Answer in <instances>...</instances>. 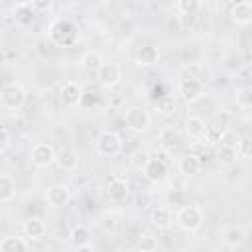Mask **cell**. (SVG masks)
Returning a JSON list of instances; mask_svg holds the SVG:
<instances>
[{"mask_svg": "<svg viewBox=\"0 0 252 252\" xmlns=\"http://www.w3.org/2000/svg\"><path fill=\"white\" fill-rule=\"evenodd\" d=\"M47 37L57 47H73L79 41V26L69 18H57L47 28Z\"/></svg>", "mask_w": 252, "mask_h": 252, "instance_id": "1", "label": "cell"}, {"mask_svg": "<svg viewBox=\"0 0 252 252\" xmlns=\"http://www.w3.org/2000/svg\"><path fill=\"white\" fill-rule=\"evenodd\" d=\"M173 222L185 232H197L205 222V213L199 205H181L173 215Z\"/></svg>", "mask_w": 252, "mask_h": 252, "instance_id": "2", "label": "cell"}, {"mask_svg": "<svg viewBox=\"0 0 252 252\" xmlns=\"http://www.w3.org/2000/svg\"><path fill=\"white\" fill-rule=\"evenodd\" d=\"M26 87L22 83H8L0 89V104L8 110H18L26 102Z\"/></svg>", "mask_w": 252, "mask_h": 252, "instance_id": "3", "label": "cell"}, {"mask_svg": "<svg viewBox=\"0 0 252 252\" xmlns=\"http://www.w3.org/2000/svg\"><path fill=\"white\" fill-rule=\"evenodd\" d=\"M122 152V138L112 130H102L96 138V156L116 158Z\"/></svg>", "mask_w": 252, "mask_h": 252, "instance_id": "4", "label": "cell"}, {"mask_svg": "<svg viewBox=\"0 0 252 252\" xmlns=\"http://www.w3.org/2000/svg\"><path fill=\"white\" fill-rule=\"evenodd\" d=\"M55 156H57V154H55L53 146L47 144V142H37V144H33L32 150H30V161H32L35 167H39V169L51 167V165L55 163Z\"/></svg>", "mask_w": 252, "mask_h": 252, "instance_id": "5", "label": "cell"}, {"mask_svg": "<svg viewBox=\"0 0 252 252\" xmlns=\"http://www.w3.org/2000/svg\"><path fill=\"white\" fill-rule=\"evenodd\" d=\"M124 124H126V130H130L132 134H142L150 126V114L142 106H132L124 114Z\"/></svg>", "mask_w": 252, "mask_h": 252, "instance_id": "6", "label": "cell"}, {"mask_svg": "<svg viewBox=\"0 0 252 252\" xmlns=\"http://www.w3.org/2000/svg\"><path fill=\"white\" fill-rule=\"evenodd\" d=\"M177 91H179V96H181L185 102H189V104L201 100L203 94H205L203 81H199V79H195V77H191V75H189V77H183V79L179 81Z\"/></svg>", "mask_w": 252, "mask_h": 252, "instance_id": "7", "label": "cell"}, {"mask_svg": "<svg viewBox=\"0 0 252 252\" xmlns=\"http://www.w3.org/2000/svg\"><path fill=\"white\" fill-rule=\"evenodd\" d=\"M181 146H183V140H181V134H179L177 128L165 126V128L159 130V148H161L163 154L173 156L181 150Z\"/></svg>", "mask_w": 252, "mask_h": 252, "instance_id": "8", "label": "cell"}, {"mask_svg": "<svg viewBox=\"0 0 252 252\" xmlns=\"http://www.w3.org/2000/svg\"><path fill=\"white\" fill-rule=\"evenodd\" d=\"M96 79L102 87L110 89V87H116L122 79V69L118 63H102L98 69H96Z\"/></svg>", "mask_w": 252, "mask_h": 252, "instance_id": "9", "label": "cell"}, {"mask_svg": "<svg viewBox=\"0 0 252 252\" xmlns=\"http://www.w3.org/2000/svg\"><path fill=\"white\" fill-rule=\"evenodd\" d=\"M45 201H47L49 207L61 209V207L69 205V201H71V191H69V187L63 185V183H55V185L47 187V191H45Z\"/></svg>", "mask_w": 252, "mask_h": 252, "instance_id": "10", "label": "cell"}, {"mask_svg": "<svg viewBox=\"0 0 252 252\" xmlns=\"http://www.w3.org/2000/svg\"><path fill=\"white\" fill-rule=\"evenodd\" d=\"M106 195L112 203H124L130 197V181L124 177H112L106 185Z\"/></svg>", "mask_w": 252, "mask_h": 252, "instance_id": "11", "label": "cell"}, {"mask_svg": "<svg viewBox=\"0 0 252 252\" xmlns=\"http://www.w3.org/2000/svg\"><path fill=\"white\" fill-rule=\"evenodd\" d=\"M220 238L226 248H240L246 242V228L240 224H226L220 232Z\"/></svg>", "mask_w": 252, "mask_h": 252, "instance_id": "12", "label": "cell"}, {"mask_svg": "<svg viewBox=\"0 0 252 252\" xmlns=\"http://www.w3.org/2000/svg\"><path fill=\"white\" fill-rule=\"evenodd\" d=\"M177 169H179V173L181 175H185V177H193V175H197V173H201V169H203V161H201V158L197 156V154H183L181 158H179V161H177Z\"/></svg>", "mask_w": 252, "mask_h": 252, "instance_id": "13", "label": "cell"}, {"mask_svg": "<svg viewBox=\"0 0 252 252\" xmlns=\"http://www.w3.org/2000/svg\"><path fill=\"white\" fill-rule=\"evenodd\" d=\"M183 130H185V134H187V138H189V140L199 142V140L203 138L205 130H207V122H205L201 116L189 114V116L185 118V122H183Z\"/></svg>", "mask_w": 252, "mask_h": 252, "instance_id": "14", "label": "cell"}, {"mask_svg": "<svg viewBox=\"0 0 252 252\" xmlns=\"http://www.w3.org/2000/svg\"><path fill=\"white\" fill-rule=\"evenodd\" d=\"M158 61H159V47L146 43L136 49V63L140 67H154Z\"/></svg>", "mask_w": 252, "mask_h": 252, "instance_id": "15", "label": "cell"}, {"mask_svg": "<svg viewBox=\"0 0 252 252\" xmlns=\"http://www.w3.org/2000/svg\"><path fill=\"white\" fill-rule=\"evenodd\" d=\"M81 94H83V89H81V85L77 81L69 79V81H65L61 85V100H63V104L77 106L81 102Z\"/></svg>", "mask_w": 252, "mask_h": 252, "instance_id": "16", "label": "cell"}, {"mask_svg": "<svg viewBox=\"0 0 252 252\" xmlns=\"http://www.w3.org/2000/svg\"><path fill=\"white\" fill-rule=\"evenodd\" d=\"M150 222H152L156 228H159V230L169 228V226L173 224V213H171V209H169V207H163V205L154 207L152 213H150Z\"/></svg>", "mask_w": 252, "mask_h": 252, "instance_id": "17", "label": "cell"}, {"mask_svg": "<svg viewBox=\"0 0 252 252\" xmlns=\"http://www.w3.org/2000/svg\"><path fill=\"white\" fill-rule=\"evenodd\" d=\"M22 228H24V234H26L28 240H39V238H43L45 232H47V226H45V222H43L39 217H30V219H26Z\"/></svg>", "mask_w": 252, "mask_h": 252, "instance_id": "18", "label": "cell"}, {"mask_svg": "<svg viewBox=\"0 0 252 252\" xmlns=\"http://www.w3.org/2000/svg\"><path fill=\"white\" fill-rule=\"evenodd\" d=\"M230 20L236 24V26H250L252 22V6L250 2H236L232 8H230Z\"/></svg>", "mask_w": 252, "mask_h": 252, "instance_id": "19", "label": "cell"}, {"mask_svg": "<svg viewBox=\"0 0 252 252\" xmlns=\"http://www.w3.org/2000/svg\"><path fill=\"white\" fill-rule=\"evenodd\" d=\"M144 175H146V179L152 181V183L163 181L165 175H167V165H165V161L152 158V159L148 161V165L144 167Z\"/></svg>", "mask_w": 252, "mask_h": 252, "instance_id": "20", "label": "cell"}, {"mask_svg": "<svg viewBox=\"0 0 252 252\" xmlns=\"http://www.w3.org/2000/svg\"><path fill=\"white\" fill-rule=\"evenodd\" d=\"M55 163L61 171H75L79 167V154L75 150H61L55 156Z\"/></svg>", "mask_w": 252, "mask_h": 252, "instance_id": "21", "label": "cell"}, {"mask_svg": "<svg viewBox=\"0 0 252 252\" xmlns=\"http://www.w3.org/2000/svg\"><path fill=\"white\" fill-rule=\"evenodd\" d=\"M236 159H238L236 144L220 142L219 144V150H217V161H219V165H232Z\"/></svg>", "mask_w": 252, "mask_h": 252, "instance_id": "22", "label": "cell"}, {"mask_svg": "<svg viewBox=\"0 0 252 252\" xmlns=\"http://www.w3.org/2000/svg\"><path fill=\"white\" fill-rule=\"evenodd\" d=\"M2 252H26L30 250V242L26 236H4L0 240Z\"/></svg>", "mask_w": 252, "mask_h": 252, "instance_id": "23", "label": "cell"}, {"mask_svg": "<svg viewBox=\"0 0 252 252\" xmlns=\"http://www.w3.org/2000/svg\"><path fill=\"white\" fill-rule=\"evenodd\" d=\"M16 199V183L10 175L0 173V203H10Z\"/></svg>", "mask_w": 252, "mask_h": 252, "instance_id": "24", "label": "cell"}, {"mask_svg": "<svg viewBox=\"0 0 252 252\" xmlns=\"http://www.w3.org/2000/svg\"><path fill=\"white\" fill-rule=\"evenodd\" d=\"M102 63H104V61H102L100 51L87 49V51L81 55V67H83L85 71H94V73H96V69H98Z\"/></svg>", "mask_w": 252, "mask_h": 252, "instance_id": "25", "label": "cell"}, {"mask_svg": "<svg viewBox=\"0 0 252 252\" xmlns=\"http://www.w3.org/2000/svg\"><path fill=\"white\" fill-rule=\"evenodd\" d=\"M69 240H71L73 248H79L81 244L91 242V228L85 226V224H77V226H73L71 232H69Z\"/></svg>", "mask_w": 252, "mask_h": 252, "instance_id": "26", "label": "cell"}, {"mask_svg": "<svg viewBox=\"0 0 252 252\" xmlns=\"http://www.w3.org/2000/svg\"><path fill=\"white\" fill-rule=\"evenodd\" d=\"M14 20H16L18 26H30L33 22V10H32V6L26 4V2L18 4L14 8Z\"/></svg>", "mask_w": 252, "mask_h": 252, "instance_id": "27", "label": "cell"}, {"mask_svg": "<svg viewBox=\"0 0 252 252\" xmlns=\"http://www.w3.org/2000/svg\"><path fill=\"white\" fill-rule=\"evenodd\" d=\"M222 136H224L222 128H219V126H207V130H205V134H203V138L199 142L203 146H215V144H220L222 142Z\"/></svg>", "mask_w": 252, "mask_h": 252, "instance_id": "28", "label": "cell"}, {"mask_svg": "<svg viewBox=\"0 0 252 252\" xmlns=\"http://www.w3.org/2000/svg\"><path fill=\"white\" fill-rule=\"evenodd\" d=\"M152 159V156H150V152L148 150H136V152H132L130 154V158H128V161H130V165L134 167V169H138V171H144V167L148 165V161Z\"/></svg>", "mask_w": 252, "mask_h": 252, "instance_id": "29", "label": "cell"}, {"mask_svg": "<svg viewBox=\"0 0 252 252\" xmlns=\"http://www.w3.org/2000/svg\"><path fill=\"white\" fill-rule=\"evenodd\" d=\"M203 8V0H177V12L183 16H193Z\"/></svg>", "mask_w": 252, "mask_h": 252, "instance_id": "30", "label": "cell"}, {"mask_svg": "<svg viewBox=\"0 0 252 252\" xmlns=\"http://www.w3.org/2000/svg\"><path fill=\"white\" fill-rule=\"evenodd\" d=\"M158 112H159L161 116H165V118L173 116V114L177 112V104H175V100H173L171 96H163V98H159V100H158Z\"/></svg>", "mask_w": 252, "mask_h": 252, "instance_id": "31", "label": "cell"}, {"mask_svg": "<svg viewBox=\"0 0 252 252\" xmlns=\"http://www.w3.org/2000/svg\"><path fill=\"white\" fill-rule=\"evenodd\" d=\"M236 104L242 110H248L252 106V89L250 87H240L236 89Z\"/></svg>", "mask_w": 252, "mask_h": 252, "instance_id": "32", "label": "cell"}, {"mask_svg": "<svg viewBox=\"0 0 252 252\" xmlns=\"http://www.w3.org/2000/svg\"><path fill=\"white\" fill-rule=\"evenodd\" d=\"M138 248L144 250V252H154V250L159 248V242H158L156 236H152L150 232H146V234H142V236L138 238Z\"/></svg>", "mask_w": 252, "mask_h": 252, "instance_id": "33", "label": "cell"}, {"mask_svg": "<svg viewBox=\"0 0 252 252\" xmlns=\"http://www.w3.org/2000/svg\"><path fill=\"white\" fill-rule=\"evenodd\" d=\"M236 152H238V158L248 159V158L252 156V140H250L248 136L238 138V142H236Z\"/></svg>", "mask_w": 252, "mask_h": 252, "instance_id": "34", "label": "cell"}, {"mask_svg": "<svg viewBox=\"0 0 252 252\" xmlns=\"http://www.w3.org/2000/svg\"><path fill=\"white\" fill-rule=\"evenodd\" d=\"M55 0H30V6L33 12H49L53 8Z\"/></svg>", "mask_w": 252, "mask_h": 252, "instance_id": "35", "label": "cell"}, {"mask_svg": "<svg viewBox=\"0 0 252 252\" xmlns=\"http://www.w3.org/2000/svg\"><path fill=\"white\" fill-rule=\"evenodd\" d=\"M8 148H10V134H8V130L0 128V156H2Z\"/></svg>", "mask_w": 252, "mask_h": 252, "instance_id": "36", "label": "cell"}]
</instances>
